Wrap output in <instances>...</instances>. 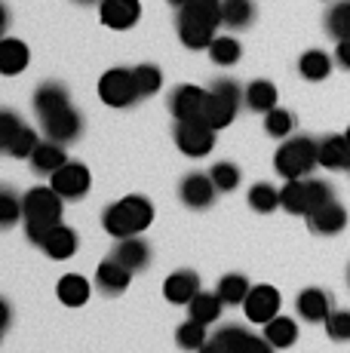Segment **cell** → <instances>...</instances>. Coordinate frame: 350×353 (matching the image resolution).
<instances>
[{
  "mask_svg": "<svg viewBox=\"0 0 350 353\" xmlns=\"http://www.w3.org/2000/svg\"><path fill=\"white\" fill-rule=\"evenodd\" d=\"M221 0H187L178 10V40L187 50H209L218 37Z\"/></svg>",
  "mask_w": 350,
  "mask_h": 353,
  "instance_id": "1",
  "label": "cell"
},
{
  "mask_svg": "<svg viewBox=\"0 0 350 353\" xmlns=\"http://www.w3.org/2000/svg\"><path fill=\"white\" fill-rule=\"evenodd\" d=\"M62 209L65 200L52 191V185H37L22 196V212H25V234L28 240L40 246L46 236L52 234V228L62 225Z\"/></svg>",
  "mask_w": 350,
  "mask_h": 353,
  "instance_id": "2",
  "label": "cell"
},
{
  "mask_svg": "<svg viewBox=\"0 0 350 353\" xmlns=\"http://www.w3.org/2000/svg\"><path fill=\"white\" fill-rule=\"evenodd\" d=\"M154 221V203L147 196L130 194L123 200L111 203L102 215V228L114 240H126V236H138L141 230H147Z\"/></svg>",
  "mask_w": 350,
  "mask_h": 353,
  "instance_id": "3",
  "label": "cell"
},
{
  "mask_svg": "<svg viewBox=\"0 0 350 353\" xmlns=\"http://www.w3.org/2000/svg\"><path fill=\"white\" fill-rule=\"evenodd\" d=\"M316 166H320V141L307 139V135L286 139L277 148V154H274V169H277L286 181L307 179Z\"/></svg>",
  "mask_w": 350,
  "mask_h": 353,
  "instance_id": "4",
  "label": "cell"
},
{
  "mask_svg": "<svg viewBox=\"0 0 350 353\" xmlns=\"http://www.w3.org/2000/svg\"><path fill=\"white\" fill-rule=\"evenodd\" d=\"M99 99L107 108H132L141 99L136 71H130V68H111V71H105L102 80H99Z\"/></svg>",
  "mask_w": 350,
  "mask_h": 353,
  "instance_id": "5",
  "label": "cell"
},
{
  "mask_svg": "<svg viewBox=\"0 0 350 353\" xmlns=\"http://www.w3.org/2000/svg\"><path fill=\"white\" fill-rule=\"evenodd\" d=\"M175 145L185 157H206L215 148V129L206 120H178L175 123Z\"/></svg>",
  "mask_w": 350,
  "mask_h": 353,
  "instance_id": "6",
  "label": "cell"
},
{
  "mask_svg": "<svg viewBox=\"0 0 350 353\" xmlns=\"http://www.w3.org/2000/svg\"><path fill=\"white\" fill-rule=\"evenodd\" d=\"M50 185H52V191L62 196V200H83V196L90 194L92 175H90V169H86L83 163L68 160L62 169H56V172L50 175Z\"/></svg>",
  "mask_w": 350,
  "mask_h": 353,
  "instance_id": "7",
  "label": "cell"
},
{
  "mask_svg": "<svg viewBox=\"0 0 350 353\" xmlns=\"http://www.w3.org/2000/svg\"><path fill=\"white\" fill-rule=\"evenodd\" d=\"M280 307H282V298H280V289L274 286H252V292L246 295L243 301V310H246V320L249 323H258V325H267L274 316H280Z\"/></svg>",
  "mask_w": 350,
  "mask_h": 353,
  "instance_id": "8",
  "label": "cell"
},
{
  "mask_svg": "<svg viewBox=\"0 0 350 353\" xmlns=\"http://www.w3.org/2000/svg\"><path fill=\"white\" fill-rule=\"evenodd\" d=\"M212 338H218V341L225 344L227 353H274L277 350L265 335L258 338V335H252V332H246L243 325H234V323L221 325Z\"/></svg>",
  "mask_w": 350,
  "mask_h": 353,
  "instance_id": "9",
  "label": "cell"
},
{
  "mask_svg": "<svg viewBox=\"0 0 350 353\" xmlns=\"http://www.w3.org/2000/svg\"><path fill=\"white\" fill-rule=\"evenodd\" d=\"M178 196L187 209H209L218 196V188H215L212 175H203V172H191L181 179L178 185Z\"/></svg>",
  "mask_w": 350,
  "mask_h": 353,
  "instance_id": "10",
  "label": "cell"
},
{
  "mask_svg": "<svg viewBox=\"0 0 350 353\" xmlns=\"http://www.w3.org/2000/svg\"><path fill=\"white\" fill-rule=\"evenodd\" d=\"M206 96H209V92L200 90V86H194V83L175 86L172 99H169V111H172L175 123H178V120H200V117H203Z\"/></svg>",
  "mask_w": 350,
  "mask_h": 353,
  "instance_id": "11",
  "label": "cell"
},
{
  "mask_svg": "<svg viewBox=\"0 0 350 353\" xmlns=\"http://www.w3.org/2000/svg\"><path fill=\"white\" fill-rule=\"evenodd\" d=\"M305 219H307V228H311L313 234L335 236V234H341L344 225H347V209L341 206L338 200H329V203H322V206L311 209Z\"/></svg>",
  "mask_w": 350,
  "mask_h": 353,
  "instance_id": "12",
  "label": "cell"
},
{
  "mask_svg": "<svg viewBox=\"0 0 350 353\" xmlns=\"http://www.w3.org/2000/svg\"><path fill=\"white\" fill-rule=\"evenodd\" d=\"M43 123V132L50 141H59V145H68V141L80 139L83 132V117H80L74 108H65V111H56L50 117H40Z\"/></svg>",
  "mask_w": 350,
  "mask_h": 353,
  "instance_id": "13",
  "label": "cell"
},
{
  "mask_svg": "<svg viewBox=\"0 0 350 353\" xmlns=\"http://www.w3.org/2000/svg\"><path fill=\"white\" fill-rule=\"evenodd\" d=\"M99 19L111 31H130L141 19V3L138 0H102L99 3Z\"/></svg>",
  "mask_w": 350,
  "mask_h": 353,
  "instance_id": "14",
  "label": "cell"
},
{
  "mask_svg": "<svg viewBox=\"0 0 350 353\" xmlns=\"http://www.w3.org/2000/svg\"><path fill=\"white\" fill-rule=\"evenodd\" d=\"M295 310L301 314V320L307 323H326L329 314H332V295L326 289H305L298 298H295Z\"/></svg>",
  "mask_w": 350,
  "mask_h": 353,
  "instance_id": "15",
  "label": "cell"
},
{
  "mask_svg": "<svg viewBox=\"0 0 350 353\" xmlns=\"http://www.w3.org/2000/svg\"><path fill=\"white\" fill-rule=\"evenodd\" d=\"M240 105H243V101L227 99V96H221V92L209 90V96H206V105H203V117H200V120H206V123H209L215 132H218V129H225V126L234 123Z\"/></svg>",
  "mask_w": 350,
  "mask_h": 353,
  "instance_id": "16",
  "label": "cell"
},
{
  "mask_svg": "<svg viewBox=\"0 0 350 353\" xmlns=\"http://www.w3.org/2000/svg\"><path fill=\"white\" fill-rule=\"evenodd\" d=\"M163 295L169 304H185L187 307V304L200 295V276L194 274V270H175V274L166 276Z\"/></svg>",
  "mask_w": 350,
  "mask_h": 353,
  "instance_id": "17",
  "label": "cell"
},
{
  "mask_svg": "<svg viewBox=\"0 0 350 353\" xmlns=\"http://www.w3.org/2000/svg\"><path fill=\"white\" fill-rule=\"evenodd\" d=\"M280 203L286 212L292 215H307L313 209V188L311 179H292L280 188Z\"/></svg>",
  "mask_w": 350,
  "mask_h": 353,
  "instance_id": "18",
  "label": "cell"
},
{
  "mask_svg": "<svg viewBox=\"0 0 350 353\" xmlns=\"http://www.w3.org/2000/svg\"><path fill=\"white\" fill-rule=\"evenodd\" d=\"M320 166L332 169V172H350L347 135H326V139H320Z\"/></svg>",
  "mask_w": 350,
  "mask_h": 353,
  "instance_id": "19",
  "label": "cell"
},
{
  "mask_svg": "<svg viewBox=\"0 0 350 353\" xmlns=\"http://www.w3.org/2000/svg\"><path fill=\"white\" fill-rule=\"evenodd\" d=\"M114 261L123 264L126 270H141L147 268V261H151V249H147L145 240H138V236H126V240H117V246H114Z\"/></svg>",
  "mask_w": 350,
  "mask_h": 353,
  "instance_id": "20",
  "label": "cell"
},
{
  "mask_svg": "<svg viewBox=\"0 0 350 353\" xmlns=\"http://www.w3.org/2000/svg\"><path fill=\"white\" fill-rule=\"evenodd\" d=\"M132 283V270H126L123 264H117L114 258H107V261L99 264L96 270V286L105 292V295H120V292H126Z\"/></svg>",
  "mask_w": 350,
  "mask_h": 353,
  "instance_id": "21",
  "label": "cell"
},
{
  "mask_svg": "<svg viewBox=\"0 0 350 353\" xmlns=\"http://www.w3.org/2000/svg\"><path fill=\"white\" fill-rule=\"evenodd\" d=\"M31 169H34L37 175H52L56 169H62L65 163H68V154H65V145H59V141H40L34 148V154H31Z\"/></svg>",
  "mask_w": 350,
  "mask_h": 353,
  "instance_id": "22",
  "label": "cell"
},
{
  "mask_svg": "<svg viewBox=\"0 0 350 353\" xmlns=\"http://www.w3.org/2000/svg\"><path fill=\"white\" fill-rule=\"evenodd\" d=\"M65 108H71V101H68V90H65L62 83L50 80V83H40L37 86V92H34V111H37V117H50V114L65 111Z\"/></svg>",
  "mask_w": 350,
  "mask_h": 353,
  "instance_id": "23",
  "label": "cell"
},
{
  "mask_svg": "<svg viewBox=\"0 0 350 353\" xmlns=\"http://www.w3.org/2000/svg\"><path fill=\"white\" fill-rule=\"evenodd\" d=\"M80 240H77V230H71L68 225H59L52 228V234L46 236L43 243H40V249H43L50 258H56V261H65V258H71L77 252Z\"/></svg>",
  "mask_w": 350,
  "mask_h": 353,
  "instance_id": "24",
  "label": "cell"
},
{
  "mask_svg": "<svg viewBox=\"0 0 350 353\" xmlns=\"http://www.w3.org/2000/svg\"><path fill=\"white\" fill-rule=\"evenodd\" d=\"M90 280L86 276H80V274H68V276H62L59 280V286H56V295H59V301L65 304V307H83L86 301H90Z\"/></svg>",
  "mask_w": 350,
  "mask_h": 353,
  "instance_id": "25",
  "label": "cell"
},
{
  "mask_svg": "<svg viewBox=\"0 0 350 353\" xmlns=\"http://www.w3.org/2000/svg\"><path fill=\"white\" fill-rule=\"evenodd\" d=\"M31 62V52H28V46L22 43V40H16V37H6L3 43H0V71L6 74V77H12V74H19V71H25Z\"/></svg>",
  "mask_w": 350,
  "mask_h": 353,
  "instance_id": "26",
  "label": "cell"
},
{
  "mask_svg": "<svg viewBox=\"0 0 350 353\" xmlns=\"http://www.w3.org/2000/svg\"><path fill=\"white\" fill-rule=\"evenodd\" d=\"M243 105L249 111L255 114H267L277 108V86L271 83V80H252V83L246 86V99Z\"/></svg>",
  "mask_w": 350,
  "mask_h": 353,
  "instance_id": "27",
  "label": "cell"
},
{
  "mask_svg": "<svg viewBox=\"0 0 350 353\" xmlns=\"http://www.w3.org/2000/svg\"><path fill=\"white\" fill-rule=\"evenodd\" d=\"M255 19V3L252 0H221V25L225 28H249Z\"/></svg>",
  "mask_w": 350,
  "mask_h": 353,
  "instance_id": "28",
  "label": "cell"
},
{
  "mask_svg": "<svg viewBox=\"0 0 350 353\" xmlns=\"http://www.w3.org/2000/svg\"><path fill=\"white\" fill-rule=\"evenodd\" d=\"M221 304L225 301L218 298V292H200V295L187 304V320H197V323L209 325L221 316Z\"/></svg>",
  "mask_w": 350,
  "mask_h": 353,
  "instance_id": "29",
  "label": "cell"
},
{
  "mask_svg": "<svg viewBox=\"0 0 350 353\" xmlns=\"http://www.w3.org/2000/svg\"><path fill=\"white\" fill-rule=\"evenodd\" d=\"M298 74L305 80H311V83H320V80H326L329 74H332V59L322 50H307L305 56L298 59Z\"/></svg>",
  "mask_w": 350,
  "mask_h": 353,
  "instance_id": "30",
  "label": "cell"
},
{
  "mask_svg": "<svg viewBox=\"0 0 350 353\" xmlns=\"http://www.w3.org/2000/svg\"><path fill=\"white\" fill-rule=\"evenodd\" d=\"M265 338H267V341H271L277 350L292 347L295 338H298V323H295L292 316H274V320L265 325Z\"/></svg>",
  "mask_w": 350,
  "mask_h": 353,
  "instance_id": "31",
  "label": "cell"
},
{
  "mask_svg": "<svg viewBox=\"0 0 350 353\" xmlns=\"http://www.w3.org/2000/svg\"><path fill=\"white\" fill-rule=\"evenodd\" d=\"M215 292H218V298L225 304H243L246 295L252 292V286H249V280L243 274H227V276H221L218 280Z\"/></svg>",
  "mask_w": 350,
  "mask_h": 353,
  "instance_id": "32",
  "label": "cell"
},
{
  "mask_svg": "<svg viewBox=\"0 0 350 353\" xmlns=\"http://www.w3.org/2000/svg\"><path fill=\"white\" fill-rule=\"evenodd\" d=\"M175 341H178L181 350L200 353V350H203V344L209 341V335H206V325H203V323L187 320V323H181L178 329H175Z\"/></svg>",
  "mask_w": 350,
  "mask_h": 353,
  "instance_id": "33",
  "label": "cell"
},
{
  "mask_svg": "<svg viewBox=\"0 0 350 353\" xmlns=\"http://www.w3.org/2000/svg\"><path fill=\"white\" fill-rule=\"evenodd\" d=\"M206 52H209V59H212L215 65H221V68L237 65L240 56H243V50H240L237 37H225V34H218V37L212 40V46H209Z\"/></svg>",
  "mask_w": 350,
  "mask_h": 353,
  "instance_id": "34",
  "label": "cell"
},
{
  "mask_svg": "<svg viewBox=\"0 0 350 353\" xmlns=\"http://www.w3.org/2000/svg\"><path fill=\"white\" fill-rule=\"evenodd\" d=\"M249 206L255 209V212H274L280 203V188H274L271 181H258V185L249 188Z\"/></svg>",
  "mask_w": 350,
  "mask_h": 353,
  "instance_id": "35",
  "label": "cell"
},
{
  "mask_svg": "<svg viewBox=\"0 0 350 353\" xmlns=\"http://www.w3.org/2000/svg\"><path fill=\"white\" fill-rule=\"evenodd\" d=\"M326 31L332 34L335 40L350 37V0H338V3L326 12Z\"/></svg>",
  "mask_w": 350,
  "mask_h": 353,
  "instance_id": "36",
  "label": "cell"
},
{
  "mask_svg": "<svg viewBox=\"0 0 350 353\" xmlns=\"http://www.w3.org/2000/svg\"><path fill=\"white\" fill-rule=\"evenodd\" d=\"M292 129H295V117L289 111H282V108H274V111L265 114V132L271 139H289Z\"/></svg>",
  "mask_w": 350,
  "mask_h": 353,
  "instance_id": "37",
  "label": "cell"
},
{
  "mask_svg": "<svg viewBox=\"0 0 350 353\" xmlns=\"http://www.w3.org/2000/svg\"><path fill=\"white\" fill-rule=\"evenodd\" d=\"M136 71V83H138V92L141 99H151L160 92V86H163V74H160L157 65H138L132 68Z\"/></svg>",
  "mask_w": 350,
  "mask_h": 353,
  "instance_id": "38",
  "label": "cell"
},
{
  "mask_svg": "<svg viewBox=\"0 0 350 353\" xmlns=\"http://www.w3.org/2000/svg\"><path fill=\"white\" fill-rule=\"evenodd\" d=\"M40 145V139H37V132L31 126H22V132L16 135V139L10 141V145L3 148L10 157H16V160H25V157H31L34 154V148Z\"/></svg>",
  "mask_w": 350,
  "mask_h": 353,
  "instance_id": "39",
  "label": "cell"
},
{
  "mask_svg": "<svg viewBox=\"0 0 350 353\" xmlns=\"http://www.w3.org/2000/svg\"><path fill=\"white\" fill-rule=\"evenodd\" d=\"M19 219H25L22 200L12 194V188H3V194H0V228H12Z\"/></svg>",
  "mask_w": 350,
  "mask_h": 353,
  "instance_id": "40",
  "label": "cell"
},
{
  "mask_svg": "<svg viewBox=\"0 0 350 353\" xmlns=\"http://www.w3.org/2000/svg\"><path fill=\"white\" fill-rule=\"evenodd\" d=\"M209 175H212L215 188H218L221 194L237 191V185H240V169L234 166V163H215V166L209 169Z\"/></svg>",
  "mask_w": 350,
  "mask_h": 353,
  "instance_id": "41",
  "label": "cell"
},
{
  "mask_svg": "<svg viewBox=\"0 0 350 353\" xmlns=\"http://www.w3.org/2000/svg\"><path fill=\"white\" fill-rule=\"evenodd\" d=\"M322 325L332 341H350V310H332Z\"/></svg>",
  "mask_w": 350,
  "mask_h": 353,
  "instance_id": "42",
  "label": "cell"
},
{
  "mask_svg": "<svg viewBox=\"0 0 350 353\" xmlns=\"http://www.w3.org/2000/svg\"><path fill=\"white\" fill-rule=\"evenodd\" d=\"M22 120L16 111H0V148H6L19 132H22Z\"/></svg>",
  "mask_w": 350,
  "mask_h": 353,
  "instance_id": "43",
  "label": "cell"
},
{
  "mask_svg": "<svg viewBox=\"0 0 350 353\" xmlns=\"http://www.w3.org/2000/svg\"><path fill=\"white\" fill-rule=\"evenodd\" d=\"M212 90L221 92V96H227V99H237V101L246 99V86H240L237 80H231V77H218L212 83Z\"/></svg>",
  "mask_w": 350,
  "mask_h": 353,
  "instance_id": "44",
  "label": "cell"
},
{
  "mask_svg": "<svg viewBox=\"0 0 350 353\" xmlns=\"http://www.w3.org/2000/svg\"><path fill=\"white\" fill-rule=\"evenodd\" d=\"M335 62L344 68V71H350V37L338 40V46H335Z\"/></svg>",
  "mask_w": 350,
  "mask_h": 353,
  "instance_id": "45",
  "label": "cell"
},
{
  "mask_svg": "<svg viewBox=\"0 0 350 353\" xmlns=\"http://www.w3.org/2000/svg\"><path fill=\"white\" fill-rule=\"evenodd\" d=\"M200 353H227V350H225V344H221L218 338H209V341L203 344V350H200Z\"/></svg>",
  "mask_w": 350,
  "mask_h": 353,
  "instance_id": "46",
  "label": "cell"
},
{
  "mask_svg": "<svg viewBox=\"0 0 350 353\" xmlns=\"http://www.w3.org/2000/svg\"><path fill=\"white\" fill-rule=\"evenodd\" d=\"M185 3H187V0H169V6H175V10H181Z\"/></svg>",
  "mask_w": 350,
  "mask_h": 353,
  "instance_id": "47",
  "label": "cell"
},
{
  "mask_svg": "<svg viewBox=\"0 0 350 353\" xmlns=\"http://www.w3.org/2000/svg\"><path fill=\"white\" fill-rule=\"evenodd\" d=\"M77 3H102V0H77Z\"/></svg>",
  "mask_w": 350,
  "mask_h": 353,
  "instance_id": "48",
  "label": "cell"
},
{
  "mask_svg": "<svg viewBox=\"0 0 350 353\" xmlns=\"http://www.w3.org/2000/svg\"><path fill=\"white\" fill-rule=\"evenodd\" d=\"M344 135H347V141H350V126H347V132H344Z\"/></svg>",
  "mask_w": 350,
  "mask_h": 353,
  "instance_id": "49",
  "label": "cell"
},
{
  "mask_svg": "<svg viewBox=\"0 0 350 353\" xmlns=\"http://www.w3.org/2000/svg\"><path fill=\"white\" fill-rule=\"evenodd\" d=\"M347 283H350V270H347Z\"/></svg>",
  "mask_w": 350,
  "mask_h": 353,
  "instance_id": "50",
  "label": "cell"
}]
</instances>
